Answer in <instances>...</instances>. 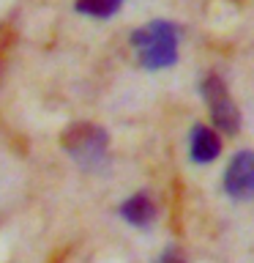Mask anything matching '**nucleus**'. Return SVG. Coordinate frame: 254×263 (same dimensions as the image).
Masks as SVG:
<instances>
[{
  "mask_svg": "<svg viewBox=\"0 0 254 263\" xmlns=\"http://www.w3.org/2000/svg\"><path fill=\"white\" fill-rule=\"evenodd\" d=\"M178 41H180V28L167 20H153L145 28H137L131 33V47L137 52V61L147 71H159V69L175 66Z\"/></svg>",
  "mask_w": 254,
  "mask_h": 263,
  "instance_id": "f257e3e1",
  "label": "nucleus"
},
{
  "mask_svg": "<svg viewBox=\"0 0 254 263\" xmlns=\"http://www.w3.org/2000/svg\"><path fill=\"white\" fill-rule=\"evenodd\" d=\"M63 151L79 164L82 170H101L107 164V145L110 137L96 123H71L60 137Z\"/></svg>",
  "mask_w": 254,
  "mask_h": 263,
  "instance_id": "f03ea898",
  "label": "nucleus"
},
{
  "mask_svg": "<svg viewBox=\"0 0 254 263\" xmlns=\"http://www.w3.org/2000/svg\"><path fill=\"white\" fill-rule=\"evenodd\" d=\"M200 93L205 99V104H208L213 126L219 132H227V135H238L241 132V110H238V104L229 96L224 77L216 71L205 74L200 82Z\"/></svg>",
  "mask_w": 254,
  "mask_h": 263,
  "instance_id": "7ed1b4c3",
  "label": "nucleus"
},
{
  "mask_svg": "<svg viewBox=\"0 0 254 263\" xmlns=\"http://www.w3.org/2000/svg\"><path fill=\"white\" fill-rule=\"evenodd\" d=\"M224 192L235 200H251L254 197V151H238L227 164Z\"/></svg>",
  "mask_w": 254,
  "mask_h": 263,
  "instance_id": "20e7f679",
  "label": "nucleus"
},
{
  "mask_svg": "<svg viewBox=\"0 0 254 263\" xmlns=\"http://www.w3.org/2000/svg\"><path fill=\"white\" fill-rule=\"evenodd\" d=\"M118 214L129 222V225H134L139 230H147L156 222V203L147 192H137V195H131L120 203Z\"/></svg>",
  "mask_w": 254,
  "mask_h": 263,
  "instance_id": "39448f33",
  "label": "nucleus"
},
{
  "mask_svg": "<svg viewBox=\"0 0 254 263\" xmlns=\"http://www.w3.org/2000/svg\"><path fill=\"white\" fill-rule=\"evenodd\" d=\"M219 154H221V140H219V135H216L210 126L197 123V126L192 129V137H188V156H192V162L208 164V162L216 159Z\"/></svg>",
  "mask_w": 254,
  "mask_h": 263,
  "instance_id": "423d86ee",
  "label": "nucleus"
},
{
  "mask_svg": "<svg viewBox=\"0 0 254 263\" xmlns=\"http://www.w3.org/2000/svg\"><path fill=\"white\" fill-rule=\"evenodd\" d=\"M123 0H77V11L85 16H96V20H110L118 14Z\"/></svg>",
  "mask_w": 254,
  "mask_h": 263,
  "instance_id": "0eeeda50",
  "label": "nucleus"
},
{
  "mask_svg": "<svg viewBox=\"0 0 254 263\" xmlns=\"http://www.w3.org/2000/svg\"><path fill=\"white\" fill-rule=\"evenodd\" d=\"M153 263H186V255H183V250H180V247L170 244L167 250H164V252H161Z\"/></svg>",
  "mask_w": 254,
  "mask_h": 263,
  "instance_id": "6e6552de",
  "label": "nucleus"
}]
</instances>
